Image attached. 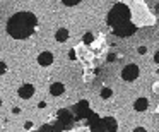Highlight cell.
<instances>
[{"label": "cell", "instance_id": "3957f363", "mask_svg": "<svg viewBox=\"0 0 159 132\" xmlns=\"http://www.w3.org/2000/svg\"><path fill=\"white\" fill-rule=\"evenodd\" d=\"M17 93H19V96H21L22 100H29V98H33V94H34V86H33V84H22Z\"/></svg>", "mask_w": 159, "mask_h": 132}, {"label": "cell", "instance_id": "4fadbf2b", "mask_svg": "<svg viewBox=\"0 0 159 132\" xmlns=\"http://www.w3.org/2000/svg\"><path fill=\"white\" fill-rule=\"evenodd\" d=\"M134 132H146L144 127H137V129H134Z\"/></svg>", "mask_w": 159, "mask_h": 132}, {"label": "cell", "instance_id": "7a4b0ae2", "mask_svg": "<svg viewBox=\"0 0 159 132\" xmlns=\"http://www.w3.org/2000/svg\"><path fill=\"white\" fill-rule=\"evenodd\" d=\"M139 67L135 65V64H128V65H125L123 67V70H122V77L125 79V81H135L137 77H139Z\"/></svg>", "mask_w": 159, "mask_h": 132}, {"label": "cell", "instance_id": "52a82bcc", "mask_svg": "<svg viewBox=\"0 0 159 132\" xmlns=\"http://www.w3.org/2000/svg\"><path fill=\"white\" fill-rule=\"evenodd\" d=\"M55 40L60 41V43L67 41V40H69V29H67V27H60V29L55 33Z\"/></svg>", "mask_w": 159, "mask_h": 132}, {"label": "cell", "instance_id": "8fae6325", "mask_svg": "<svg viewBox=\"0 0 159 132\" xmlns=\"http://www.w3.org/2000/svg\"><path fill=\"white\" fill-rule=\"evenodd\" d=\"M146 52H147V48H146V46H139V53H140V55H144Z\"/></svg>", "mask_w": 159, "mask_h": 132}, {"label": "cell", "instance_id": "9c48e42d", "mask_svg": "<svg viewBox=\"0 0 159 132\" xmlns=\"http://www.w3.org/2000/svg\"><path fill=\"white\" fill-rule=\"evenodd\" d=\"M77 3H79V0H63V5H69V7L77 5Z\"/></svg>", "mask_w": 159, "mask_h": 132}, {"label": "cell", "instance_id": "5bb4252c", "mask_svg": "<svg viewBox=\"0 0 159 132\" xmlns=\"http://www.w3.org/2000/svg\"><path fill=\"white\" fill-rule=\"evenodd\" d=\"M154 60H156V64H159V50L156 52V55H154Z\"/></svg>", "mask_w": 159, "mask_h": 132}, {"label": "cell", "instance_id": "30bf717a", "mask_svg": "<svg viewBox=\"0 0 159 132\" xmlns=\"http://www.w3.org/2000/svg\"><path fill=\"white\" fill-rule=\"evenodd\" d=\"M92 40H94V38H92V34H91V33H86L84 41H86V43H92Z\"/></svg>", "mask_w": 159, "mask_h": 132}, {"label": "cell", "instance_id": "277c9868", "mask_svg": "<svg viewBox=\"0 0 159 132\" xmlns=\"http://www.w3.org/2000/svg\"><path fill=\"white\" fill-rule=\"evenodd\" d=\"M38 64L43 65V67H48L53 64V53L51 52H41L38 55Z\"/></svg>", "mask_w": 159, "mask_h": 132}, {"label": "cell", "instance_id": "7c38bea8", "mask_svg": "<svg viewBox=\"0 0 159 132\" xmlns=\"http://www.w3.org/2000/svg\"><path fill=\"white\" fill-rule=\"evenodd\" d=\"M45 107H46V103H45V101H39V103H38V108H45Z\"/></svg>", "mask_w": 159, "mask_h": 132}, {"label": "cell", "instance_id": "8992f818", "mask_svg": "<svg viewBox=\"0 0 159 132\" xmlns=\"http://www.w3.org/2000/svg\"><path fill=\"white\" fill-rule=\"evenodd\" d=\"M147 105H149L147 98H137L135 103H134V110H137V112H144V110H147Z\"/></svg>", "mask_w": 159, "mask_h": 132}, {"label": "cell", "instance_id": "6da1fadb", "mask_svg": "<svg viewBox=\"0 0 159 132\" xmlns=\"http://www.w3.org/2000/svg\"><path fill=\"white\" fill-rule=\"evenodd\" d=\"M36 27V17L31 12H19L7 22V33L15 40H24L33 34Z\"/></svg>", "mask_w": 159, "mask_h": 132}, {"label": "cell", "instance_id": "5b68a950", "mask_svg": "<svg viewBox=\"0 0 159 132\" xmlns=\"http://www.w3.org/2000/svg\"><path fill=\"white\" fill-rule=\"evenodd\" d=\"M63 91H65V86L62 82H53L50 86V94L51 96H60V94H63Z\"/></svg>", "mask_w": 159, "mask_h": 132}, {"label": "cell", "instance_id": "ba28073f", "mask_svg": "<svg viewBox=\"0 0 159 132\" xmlns=\"http://www.w3.org/2000/svg\"><path fill=\"white\" fill-rule=\"evenodd\" d=\"M111 96H113V91H111L110 88H103V91H101V98L108 100V98H111Z\"/></svg>", "mask_w": 159, "mask_h": 132}]
</instances>
